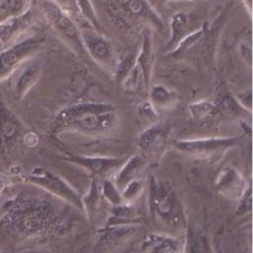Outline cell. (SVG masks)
Here are the masks:
<instances>
[{
    "label": "cell",
    "mask_w": 253,
    "mask_h": 253,
    "mask_svg": "<svg viewBox=\"0 0 253 253\" xmlns=\"http://www.w3.org/2000/svg\"><path fill=\"white\" fill-rule=\"evenodd\" d=\"M120 124L117 109L113 104L98 101L72 103L56 115L51 132H75L88 136L110 135Z\"/></svg>",
    "instance_id": "1"
},
{
    "label": "cell",
    "mask_w": 253,
    "mask_h": 253,
    "mask_svg": "<svg viewBox=\"0 0 253 253\" xmlns=\"http://www.w3.org/2000/svg\"><path fill=\"white\" fill-rule=\"evenodd\" d=\"M147 202L153 218L167 230V233L177 235L187 231V217L183 204L166 181L157 177L149 178L147 182Z\"/></svg>",
    "instance_id": "2"
},
{
    "label": "cell",
    "mask_w": 253,
    "mask_h": 253,
    "mask_svg": "<svg viewBox=\"0 0 253 253\" xmlns=\"http://www.w3.org/2000/svg\"><path fill=\"white\" fill-rule=\"evenodd\" d=\"M109 18L121 30L128 33L148 27L163 33L162 18L148 0H104Z\"/></svg>",
    "instance_id": "3"
},
{
    "label": "cell",
    "mask_w": 253,
    "mask_h": 253,
    "mask_svg": "<svg viewBox=\"0 0 253 253\" xmlns=\"http://www.w3.org/2000/svg\"><path fill=\"white\" fill-rule=\"evenodd\" d=\"M57 37L78 56H86L80 29L67 9L52 0H31Z\"/></svg>",
    "instance_id": "4"
},
{
    "label": "cell",
    "mask_w": 253,
    "mask_h": 253,
    "mask_svg": "<svg viewBox=\"0 0 253 253\" xmlns=\"http://www.w3.org/2000/svg\"><path fill=\"white\" fill-rule=\"evenodd\" d=\"M223 18L224 16L220 15L214 23H205L199 31L186 38L170 55L178 58H190L196 61H198L201 56L203 59L211 57L214 48L213 43L222 26Z\"/></svg>",
    "instance_id": "5"
},
{
    "label": "cell",
    "mask_w": 253,
    "mask_h": 253,
    "mask_svg": "<svg viewBox=\"0 0 253 253\" xmlns=\"http://www.w3.org/2000/svg\"><path fill=\"white\" fill-rule=\"evenodd\" d=\"M242 135L230 137H201L179 139L173 142L176 149L198 159L218 161L231 148L237 146Z\"/></svg>",
    "instance_id": "6"
},
{
    "label": "cell",
    "mask_w": 253,
    "mask_h": 253,
    "mask_svg": "<svg viewBox=\"0 0 253 253\" xmlns=\"http://www.w3.org/2000/svg\"><path fill=\"white\" fill-rule=\"evenodd\" d=\"M45 42L44 35L35 33L0 51V82L9 78L24 61L36 56L43 48Z\"/></svg>",
    "instance_id": "7"
},
{
    "label": "cell",
    "mask_w": 253,
    "mask_h": 253,
    "mask_svg": "<svg viewBox=\"0 0 253 253\" xmlns=\"http://www.w3.org/2000/svg\"><path fill=\"white\" fill-rule=\"evenodd\" d=\"M171 126L163 122L151 124L142 130L135 139L137 154L145 162L156 164L170 146Z\"/></svg>",
    "instance_id": "8"
},
{
    "label": "cell",
    "mask_w": 253,
    "mask_h": 253,
    "mask_svg": "<svg viewBox=\"0 0 253 253\" xmlns=\"http://www.w3.org/2000/svg\"><path fill=\"white\" fill-rule=\"evenodd\" d=\"M28 179L35 185L46 190L58 199L72 205L76 209L85 211L84 199L82 196L63 178L43 168H36L29 175Z\"/></svg>",
    "instance_id": "9"
},
{
    "label": "cell",
    "mask_w": 253,
    "mask_h": 253,
    "mask_svg": "<svg viewBox=\"0 0 253 253\" xmlns=\"http://www.w3.org/2000/svg\"><path fill=\"white\" fill-rule=\"evenodd\" d=\"M80 29L81 41L87 56L91 57L100 66L113 72L117 55L112 42L101 34L89 26H82Z\"/></svg>",
    "instance_id": "10"
},
{
    "label": "cell",
    "mask_w": 253,
    "mask_h": 253,
    "mask_svg": "<svg viewBox=\"0 0 253 253\" xmlns=\"http://www.w3.org/2000/svg\"><path fill=\"white\" fill-rule=\"evenodd\" d=\"M28 129L19 117L8 107L0 94V151L13 150L28 133Z\"/></svg>",
    "instance_id": "11"
},
{
    "label": "cell",
    "mask_w": 253,
    "mask_h": 253,
    "mask_svg": "<svg viewBox=\"0 0 253 253\" xmlns=\"http://www.w3.org/2000/svg\"><path fill=\"white\" fill-rule=\"evenodd\" d=\"M205 23L206 22H204L199 16H196L193 13L182 11L175 13L170 20V34L164 52L166 54L173 52L186 38L199 31Z\"/></svg>",
    "instance_id": "12"
},
{
    "label": "cell",
    "mask_w": 253,
    "mask_h": 253,
    "mask_svg": "<svg viewBox=\"0 0 253 253\" xmlns=\"http://www.w3.org/2000/svg\"><path fill=\"white\" fill-rule=\"evenodd\" d=\"M42 73V64L37 56L24 61L9 77L14 100L21 101L36 85Z\"/></svg>",
    "instance_id": "13"
},
{
    "label": "cell",
    "mask_w": 253,
    "mask_h": 253,
    "mask_svg": "<svg viewBox=\"0 0 253 253\" xmlns=\"http://www.w3.org/2000/svg\"><path fill=\"white\" fill-rule=\"evenodd\" d=\"M69 162L86 169L95 178H112L123 166L126 158L69 155L66 158Z\"/></svg>",
    "instance_id": "14"
},
{
    "label": "cell",
    "mask_w": 253,
    "mask_h": 253,
    "mask_svg": "<svg viewBox=\"0 0 253 253\" xmlns=\"http://www.w3.org/2000/svg\"><path fill=\"white\" fill-rule=\"evenodd\" d=\"M213 186L221 197L238 201L246 192L250 184L246 182L244 176L234 167L225 166L216 175Z\"/></svg>",
    "instance_id": "15"
},
{
    "label": "cell",
    "mask_w": 253,
    "mask_h": 253,
    "mask_svg": "<svg viewBox=\"0 0 253 253\" xmlns=\"http://www.w3.org/2000/svg\"><path fill=\"white\" fill-rule=\"evenodd\" d=\"M35 14L30 8L24 14L0 21V51L20 41L33 26Z\"/></svg>",
    "instance_id": "16"
},
{
    "label": "cell",
    "mask_w": 253,
    "mask_h": 253,
    "mask_svg": "<svg viewBox=\"0 0 253 253\" xmlns=\"http://www.w3.org/2000/svg\"><path fill=\"white\" fill-rule=\"evenodd\" d=\"M185 239L164 231L148 232L141 243L142 253H184Z\"/></svg>",
    "instance_id": "17"
},
{
    "label": "cell",
    "mask_w": 253,
    "mask_h": 253,
    "mask_svg": "<svg viewBox=\"0 0 253 253\" xmlns=\"http://www.w3.org/2000/svg\"><path fill=\"white\" fill-rule=\"evenodd\" d=\"M153 65H154V51H153L151 29L146 27L142 32L141 43L138 50L136 51V58H135V66L140 72L146 93L151 85Z\"/></svg>",
    "instance_id": "18"
},
{
    "label": "cell",
    "mask_w": 253,
    "mask_h": 253,
    "mask_svg": "<svg viewBox=\"0 0 253 253\" xmlns=\"http://www.w3.org/2000/svg\"><path fill=\"white\" fill-rule=\"evenodd\" d=\"M147 93L150 104L157 112L172 109L179 101L177 92L163 84L150 85Z\"/></svg>",
    "instance_id": "19"
},
{
    "label": "cell",
    "mask_w": 253,
    "mask_h": 253,
    "mask_svg": "<svg viewBox=\"0 0 253 253\" xmlns=\"http://www.w3.org/2000/svg\"><path fill=\"white\" fill-rule=\"evenodd\" d=\"M145 160L138 154L132 155L129 158H126L123 166L114 176V183L121 191L127 183L133 179L138 178L140 171L145 165Z\"/></svg>",
    "instance_id": "20"
},
{
    "label": "cell",
    "mask_w": 253,
    "mask_h": 253,
    "mask_svg": "<svg viewBox=\"0 0 253 253\" xmlns=\"http://www.w3.org/2000/svg\"><path fill=\"white\" fill-rule=\"evenodd\" d=\"M184 239V253H213L208 234L201 228L187 229Z\"/></svg>",
    "instance_id": "21"
},
{
    "label": "cell",
    "mask_w": 253,
    "mask_h": 253,
    "mask_svg": "<svg viewBox=\"0 0 253 253\" xmlns=\"http://www.w3.org/2000/svg\"><path fill=\"white\" fill-rule=\"evenodd\" d=\"M135 232V225L129 223H115L102 228L99 231L98 238L102 243L111 244L119 242L120 240L125 239L126 236H130Z\"/></svg>",
    "instance_id": "22"
},
{
    "label": "cell",
    "mask_w": 253,
    "mask_h": 253,
    "mask_svg": "<svg viewBox=\"0 0 253 253\" xmlns=\"http://www.w3.org/2000/svg\"><path fill=\"white\" fill-rule=\"evenodd\" d=\"M75 13L85 22L86 26L91 27L101 34H105L104 27L97 16L91 0H75Z\"/></svg>",
    "instance_id": "23"
},
{
    "label": "cell",
    "mask_w": 253,
    "mask_h": 253,
    "mask_svg": "<svg viewBox=\"0 0 253 253\" xmlns=\"http://www.w3.org/2000/svg\"><path fill=\"white\" fill-rule=\"evenodd\" d=\"M189 112L192 119L198 123H204L218 116L214 103L205 100L191 104L189 106Z\"/></svg>",
    "instance_id": "24"
},
{
    "label": "cell",
    "mask_w": 253,
    "mask_h": 253,
    "mask_svg": "<svg viewBox=\"0 0 253 253\" xmlns=\"http://www.w3.org/2000/svg\"><path fill=\"white\" fill-rule=\"evenodd\" d=\"M31 5V0H0V21L24 14Z\"/></svg>",
    "instance_id": "25"
},
{
    "label": "cell",
    "mask_w": 253,
    "mask_h": 253,
    "mask_svg": "<svg viewBox=\"0 0 253 253\" xmlns=\"http://www.w3.org/2000/svg\"><path fill=\"white\" fill-rule=\"evenodd\" d=\"M136 52H127L119 57H117V61L113 70V75L115 81L121 85L126 75L129 73L131 68L135 63Z\"/></svg>",
    "instance_id": "26"
},
{
    "label": "cell",
    "mask_w": 253,
    "mask_h": 253,
    "mask_svg": "<svg viewBox=\"0 0 253 253\" xmlns=\"http://www.w3.org/2000/svg\"><path fill=\"white\" fill-rule=\"evenodd\" d=\"M144 189V183L141 178H136L127 183L122 190L121 194L125 204L128 205L134 202L142 194Z\"/></svg>",
    "instance_id": "27"
},
{
    "label": "cell",
    "mask_w": 253,
    "mask_h": 253,
    "mask_svg": "<svg viewBox=\"0 0 253 253\" xmlns=\"http://www.w3.org/2000/svg\"><path fill=\"white\" fill-rule=\"evenodd\" d=\"M102 193L105 199L114 207H121L125 205L121 191L116 186L112 178L104 179V182L102 184Z\"/></svg>",
    "instance_id": "28"
},
{
    "label": "cell",
    "mask_w": 253,
    "mask_h": 253,
    "mask_svg": "<svg viewBox=\"0 0 253 253\" xmlns=\"http://www.w3.org/2000/svg\"><path fill=\"white\" fill-rule=\"evenodd\" d=\"M137 112L142 119L149 121L151 124L158 122V116H157L158 112L153 108V106L150 104L149 101H145L141 103L137 107Z\"/></svg>",
    "instance_id": "29"
},
{
    "label": "cell",
    "mask_w": 253,
    "mask_h": 253,
    "mask_svg": "<svg viewBox=\"0 0 253 253\" xmlns=\"http://www.w3.org/2000/svg\"><path fill=\"white\" fill-rule=\"evenodd\" d=\"M234 98L238 102V104L246 111H248L251 114L252 111V96H251V90H246L237 93Z\"/></svg>",
    "instance_id": "30"
},
{
    "label": "cell",
    "mask_w": 253,
    "mask_h": 253,
    "mask_svg": "<svg viewBox=\"0 0 253 253\" xmlns=\"http://www.w3.org/2000/svg\"><path fill=\"white\" fill-rule=\"evenodd\" d=\"M239 202L237 212L238 214L246 213L247 211H250L251 210V186L248 187L244 195L237 201Z\"/></svg>",
    "instance_id": "31"
},
{
    "label": "cell",
    "mask_w": 253,
    "mask_h": 253,
    "mask_svg": "<svg viewBox=\"0 0 253 253\" xmlns=\"http://www.w3.org/2000/svg\"><path fill=\"white\" fill-rule=\"evenodd\" d=\"M239 50H240V53H241L242 57L244 58V60H246L248 62V65L250 67L251 66V54H252L251 45L246 44V43H242V44H240Z\"/></svg>",
    "instance_id": "32"
},
{
    "label": "cell",
    "mask_w": 253,
    "mask_h": 253,
    "mask_svg": "<svg viewBox=\"0 0 253 253\" xmlns=\"http://www.w3.org/2000/svg\"><path fill=\"white\" fill-rule=\"evenodd\" d=\"M245 7L247 8V11L249 13V15L251 16V11H252V0H242Z\"/></svg>",
    "instance_id": "33"
},
{
    "label": "cell",
    "mask_w": 253,
    "mask_h": 253,
    "mask_svg": "<svg viewBox=\"0 0 253 253\" xmlns=\"http://www.w3.org/2000/svg\"><path fill=\"white\" fill-rule=\"evenodd\" d=\"M66 5L69 6L70 10H72V12L75 13V0H65Z\"/></svg>",
    "instance_id": "34"
},
{
    "label": "cell",
    "mask_w": 253,
    "mask_h": 253,
    "mask_svg": "<svg viewBox=\"0 0 253 253\" xmlns=\"http://www.w3.org/2000/svg\"><path fill=\"white\" fill-rule=\"evenodd\" d=\"M52 1H55V2H57V3H59L61 6H63V7H67V5H66V2H65V0H52Z\"/></svg>",
    "instance_id": "35"
},
{
    "label": "cell",
    "mask_w": 253,
    "mask_h": 253,
    "mask_svg": "<svg viewBox=\"0 0 253 253\" xmlns=\"http://www.w3.org/2000/svg\"><path fill=\"white\" fill-rule=\"evenodd\" d=\"M163 2H173V1H183V0H161Z\"/></svg>",
    "instance_id": "36"
}]
</instances>
